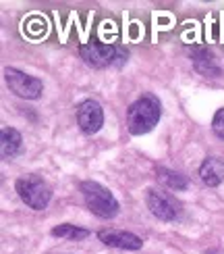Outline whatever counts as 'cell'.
<instances>
[{"instance_id": "cell-1", "label": "cell", "mask_w": 224, "mask_h": 254, "mask_svg": "<svg viewBox=\"0 0 224 254\" xmlns=\"http://www.w3.org/2000/svg\"><path fill=\"white\" fill-rule=\"evenodd\" d=\"M162 117V104L154 94H143L127 109V129L133 135L152 131Z\"/></svg>"}, {"instance_id": "cell-2", "label": "cell", "mask_w": 224, "mask_h": 254, "mask_svg": "<svg viewBox=\"0 0 224 254\" xmlns=\"http://www.w3.org/2000/svg\"><path fill=\"white\" fill-rule=\"evenodd\" d=\"M81 194H83V200L88 208L95 217L100 219H112L119 215V200L114 198V194L110 192L108 188H104L102 184L98 182H81L79 186Z\"/></svg>"}, {"instance_id": "cell-3", "label": "cell", "mask_w": 224, "mask_h": 254, "mask_svg": "<svg viewBox=\"0 0 224 254\" xmlns=\"http://www.w3.org/2000/svg\"><path fill=\"white\" fill-rule=\"evenodd\" d=\"M81 59L93 69H106V67H123L129 52L123 46L114 44H100V42H90V44H81L79 48Z\"/></svg>"}, {"instance_id": "cell-4", "label": "cell", "mask_w": 224, "mask_h": 254, "mask_svg": "<svg viewBox=\"0 0 224 254\" xmlns=\"http://www.w3.org/2000/svg\"><path fill=\"white\" fill-rule=\"evenodd\" d=\"M15 190L23 202L34 210H44L52 200V188L40 175H23L15 182Z\"/></svg>"}, {"instance_id": "cell-5", "label": "cell", "mask_w": 224, "mask_h": 254, "mask_svg": "<svg viewBox=\"0 0 224 254\" xmlns=\"http://www.w3.org/2000/svg\"><path fill=\"white\" fill-rule=\"evenodd\" d=\"M4 79L8 83L10 92L19 98H25V100H36L42 96L44 92V83H42L40 77H34L29 73H23L15 67H6L4 69Z\"/></svg>"}, {"instance_id": "cell-6", "label": "cell", "mask_w": 224, "mask_h": 254, "mask_svg": "<svg viewBox=\"0 0 224 254\" xmlns=\"http://www.w3.org/2000/svg\"><path fill=\"white\" fill-rule=\"evenodd\" d=\"M145 204L152 210V215L160 221H177L180 217V202L168 192H162V190H154L149 188L145 194Z\"/></svg>"}, {"instance_id": "cell-7", "label": "cell", "mask_w": 224, "mask_h": 254, "mask_svg": "<svg viewBox=\"0 0 224 254\" xmlns=\"http://www.w3.org/2000/svg\"><path fill=\"white\" fill-rule=\"evenodd\" d=\"M75 115H77V125L79 129L83 133H98L102 129L104 125V111L100 107L98 100L93 98H85L77 104V111H75Z\"/></svg>"}, {"instance_id": "cell-8", "label": "cell", "mask_w": 224, "mask_h": 254, "mask_svg": "<svg viewBox=\"0 0 224 254\" xmlns=\"http://www.w3.org/2000/svg\"><path fill=\"white\" fill-rule=\"evenodd\" d=\"M98 240L102 244L110 248H119V250H141L143 248V240L139 236L131 234V231H123V229H100Z\"/></svg>"}, {"instance_id": "cell-9", "label": "cell", "mask_w": 224, "mask_h": 254, "mask_svg": "<svg viewBox=\"0 0 224 254\" xmlns=\"http://www.w3.org/2000/svg\"><path fill=\"white\" fill-rule=\"evenodd\" d=\"M191 63H193L195 71L199 73V75H204V77H220L222 75V69L216 63L214 55H212V52L208 48H204V46L191 48Z\"/></svg>"}, {"instance_id": "cell-10", "label": "cell", "mask_w": 224, "mask_h": 254, "mask_svg": "<svg viewBox=\"0 0 224 254\" xmlns=\"http://www.w3.org/2000/svg\"><path fill=\"white\" fill-rule=\"evenodd\" d=\"M199 177H201V182L210 188L220 186L224 182V161L222 158H216V156L206 158L199 167Z\"/></svg>"}, {"instance_id": "cell-11", "label": "cell", "mask_w": 224, "mask_h": 254, "mask_svg": "<svg viewBox=\"0 0 224 254\" xmlns=\"http://www.w3.org/2000/svg\"><path fill=\"white\" fill-rule=\"evenodd\" d=\"M21 144H23V137L15 127H2V131H0V152H2L4 161L19 154Z\"/></svg>"}, {"instance_id": "cell-12", "label": "cell", "mask_w": 224, "mask_h": 254, "mask_svg": "<svg viewBox=\"0 0 224 254\" xmlns=\"http://www.w3.org/2000/svg\"><path fill=\"white\" fill-rule=\"evenodd\" d=\"M156 173H158V179H160V182L166 184L170 190L183 192V190L189 188L187 177H185V175H180V173H177V171H170V169H166V167H160Z\"/></svg>"}, {"instance_id": "cell-13", "label": "cell", "mask_w": 224, "mask_h": 254, "mask_svg": "<svg viewBox=\"0 0 224 254\" xmlns=\"http://www.w3.org/2000/svg\"><path fill=\"white\" fill-rule=\"evenodd\" d=\"M54 238H60V240H73V242H79V240H85L90 236L88 229L83 227H77V225H71V223H62V225H56L52 227L50 231Z\"/></svg>"}, {"instance_id": "cell-14", "label": "cell", "mask_w": 224, "mask_h": 254, "mask_svg": "<svg viewBox=\"0 0 224 254\" xmlns=\"http://www.w3.org/2000/svg\"><path fill=\"white\" fill-rule=\"evenodd\" d=\"M212 131H214L220 140H224V109H218L214 119H212Z\"/></svg>"}, {"instance_id": "cell-15", "label": "cell", "mask_w": 224, "mask_h": 254, "mask_svg": "<svg viewBox=\"0 0 224 254\" xmlns=\"http://www.w3.org/2000/svg\"><path fill=\"white\" fill-rule=\"evenodd\" d=\"M206 254H224V252H220L218 248H212V250H206Z\"/></svg>"}]
</instances>
